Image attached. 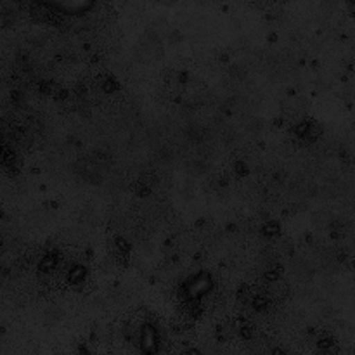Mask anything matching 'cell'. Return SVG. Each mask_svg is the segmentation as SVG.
<instances>
[{
  "mask_svg": "<svg viewBox=\"0 0 355 355\" xmlns=\"http://www.w3.org/2000/svg\"><path fill=\"white\" fill-rule=\"evenodd\" d=\"M83 279H85V269L82 266H75L68 274V281L71 284H82Z\"/></svg>",
  "mask_w": 355,
  "mask_h": 355,
  "instance_id": "3",
  "label": "cell"
},
{
  "mask_svg": "<svg viewBox=\"0 0 355 355\" xmlns=\"http://www.w3.org/2000/svg\"><path fill=\"white\" fill-rule=\"evenodd\" d=\"M234 170H236V173H238V175H245V173L248 172V170H246V165L243 162H236Z\"/></svg>",
  "mask_w": 355,
  "mask_h": 355,
  "instance_id": "6",
  "label": "cell"
},
{
  "mask_svg": "<svg viewBox=\"0 0 355 355\" xmlns=\"http://www.w3.org/2000/svg\"><path fill=\"white\" fill-rule=\"evenodd\" d=\"M141 340H142V349H144L146 352H151V350H155V345L158 343L155 328L149 324L144 326L141 331Z\"/></svg>",
  "mask_w": 355,
  "mask_h": 355,
  "instance_id": "1",
  "label": "cell"
},
{
  "mask_svg": "<svg viewBox=\"0 0 355 355\" xmlns=\"http://www.w3.org/2000/svg\"><path fill=\"white\" fill-rule=\"evenodd\" d=\"M277 232H279V225H277L276 222H269V224H266V227H263V234L266 236H276Z\"/></svg>",
  "mask_w": 355,
  "mask_h": 355,
  "instance_id": "5",
  "label": "cell"
},
{
  "mask_svg": "<svg viewBox=\"0 0 355 355\" xmlns=\"http://www.w3.org/2000/svg\"><path fill=\"white\" fill-rule=\"evenodd\" d=\"M101 89L104 90V92H114V90H118V83L114 78H103V82H101Z\"/></svg>",
  "mask_w": 355,
  "mask_h": 355,
  "instance_id": "4",
  "label": "cell"
},
{
  "mask_svg": "<svg viewBox=\"0 0 355 355\" xmlns=\"http://www.w3.org/2000/svg\"><path fill=\"white\" fill-rule=\"evenodd\" d=\"M55 266H58V255H55V253H51V255H47L42 259L40 270L45 274H51L55 270Z\"/></svg>",
  "mask_w": 355,
  "mask_h": 355,
  "instance_id": "2",
  "label": "cell"
}]
</instances>
